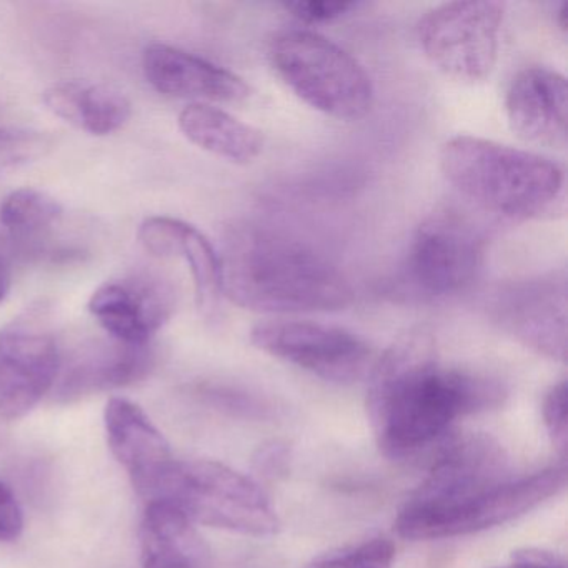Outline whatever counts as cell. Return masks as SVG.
Masks as SVG:
<instances>
[{"instance_id": "25", "label": "cell", "mask_w": 568, "mask_h": 568, "mask_svg": "<svg viewBox=\"0 0 568 568\" xmlns=\"http://www.w3.org/2000/svg\"><path fill=\"white\" fill-rule=\"evenodd\" d=\"M541 412L551 444L565 454L568 445L567 382L561 381L547 392Z\"/></svg>"}, {"instance_id": "10", "label": "cell", "mask_w": 568, "mask_h": 568, "mask_svg": "<svg viewBox=\"0 0 568 568\" xmlns=\"http://www.w3.org/2000/svg\"><path fill=\"white\" fill-rule=\"evenodd\" d=\"M251 342L265 354L335 384L361 381L371 367L372 348L354 332L312 321L261 322Z\"/></svg>"}, {"instance_id": "30", "label": "cell", "mask_w": 568, "mask_h": 568, "mask_svg": "<svg viewBox=\"0 0 568 568\" xmlns=\"http://www.w3.org/2000/svg\"><path fill=\"white\" fill-rule=\"evenodd\" d=\"M508 568H564L557 555L544 550H520L514 554L511 565Z\"/></svg>"}, {"instance_id": "13", "label": "cell", "mask_w": 568, "mask_h": 568, "mask_svg": "<svg viewBox=\"0 0 568 568\" xmlns=\"http://www.w3.org/2000/svg\"><path fill=\"white\" fill-rule=\"evenodd\" d=\"M155 365L151 344L134 345L115 341H92L79 347L68 361L62 358L54 398L72 404L92 395L129 387L144 381Z\"/></svg>"}, {"instance_id": "1", "label": "cell", "mask_w": 568, "mask_h": 568, "mask_svg": "<svg viewBox=\"0 0 568 568\" xmlns=\"http://www.w3.org/2000/svg\"><path fill=\"white\" fill-rule=\"evenodd\" d=\"M504 397L495 378L442 365L434 332L415 327L372 368L367 410L381 450L400 458L437 440L455 418L497 407Z\"/></svg>"}, {"instance_id": "6", "label": "cell", "mask_w": 568, "mask_h": 568, "mask_svg": "<svg viewBox=\"0 0 568 568\" xmlns=\"http://www.w3.org/2000/svg\"><path fill=\"white\" fill-rule=\"evenodd\" d=\"M508 462L494 438L471 434L452 442L430 474L398 511L395 530L422 540L427 528L454 508L507 481Z\"/></svg>"}, {"instance_id": "31", "label": "cell", "mask_w": 568, "mask_h": 568, "mask_svg": "<svg viewBox=\"0 0 568 568\" xmlns=\"http://www.w3.org/2000/svg\"><path fill=\"white\" fill-rule=\"evenodd\" d=\"M9 288H11V274H9L6 265L0 262V302L8 297Z\"/></svg>"}, {"instance_id": "16", "label": "cell", "mask_w": 568, "mask_h": 568, "mask_svg": "<svg viewBox=\"0 0 568 568\" xmlns=\"http://www.w3.org/2000/svg\"><path fill=\"white\" fill-rule=\"evenodd\" d=\"M505 114L511 131L537 148L565 149L568 135L567 79L554 69H521L508 85Z\"/></svg>"}, {"instance_id": "29", "label": "cell", "mask_w": 568, "mask_h": 568, "mask_svg": "<svg viewBox=\"0 0 568 568\" xmlns=\"http://www.w3.org/2000/svg\"><path fill=\"white\" fill-rule=\"evenodd\" d=\"M288 460H291V454H288L287 445L281 444V442H271V444L258 448L255 454V471L265 480H275L285 475Z\"/></svg>"}, {"instance_id": "24", "label": "cell", "mask_w": 568, "mask_h": 568, "mask_svg": "<svg viewBox=\"0 0 568 568\" xmlns=\"http://www.w3.org/2000/svg\"><path fill=\"white\" fill-rule=\"evenodd\" d=\"M395 547L387 538H372L355 547L328 554L311 568H390Z\"/></svg>"}, {"instance_id": "27", "label": "cell", "mask_w": 568, "mask_h": 568, "mask_svg": "<svg viewBox=\"0 0 568 568\" xmlns=\"http://www.w3.org/2000/svg\"><path fill=\"white\" fill-rule=\"evenodd\" d=\"M284 8L305 24H322L335 21L357 8L355 2H328V0H298L285 2Z\"/></svg>"}, {"instance_id": "8", "label": "cell", "mask_w": 568, "mask_h": 568, "mask_svg": "<svg viewBox=\"0 0 568 568\" xmlns=\"http://www.w3.org/2000/svg\"><path fill=\"white\" fill-rule=\"evenodd\" d=\"M484 261L485 241L480 232L454 212H437L412 235L404 261V281L422 297H452L475 284Z\"/></svg>"}, {"instance_id": "20", "label": "cell", "mask_w": 568, "mask_h": 568, "mask_svg": "<svg viewBox=\"0 0 568 568\" xmlns=\"http://www.w3.org/2000/svg\"><path fill=\"white\" fill-rule=\"evenodd\" d=\"M175 257L184 258L191 268L199 311L205 315L215 314L224 294H222L221 257L214 245L197 227L189 224Z\"/></svg>"}, {"instance_id": "21", "label": "cell", "mask_w": 568, "mask_h": 568, "mask_svg": "<svg viewBox=\"0 0 568 568\" xmlns=\"http://www.w3.org/2000/svg\"><path fill=\"white\" fill-rule=\"evenodd\" d=\"M64 207L58 199L39 189H19L0 204V224L16 237H32L58 224Z\"/></svg>"}, {"instance_id": "2", "label": "cell", "mask_w": 568, "mask_h": 568, "mask_svg": "<svg viewBox=\"0 0 568 568\" xmlns=\"http://www.w3.org/2000/svg\"><path fill=\"white\" fill-rule=\"evenodd\" d=\"M222 294L265 314L337 312L354 291L334 262L282 232L254 224L229 229L219 252Z\"/></svg>"}, {"instance_id": "18", "label": "cell", "mask_w": 568, "mask_h": 568, "mask_svg": "<svg viewBox=\"0 0 568 568\" xmlns=\"http://www.w3.org/2000/svg\"><path fill=\"white\" fill-rule=\"evenodd\" d=\"M179 129L202 151L235 164H248L264 149V135L258 129L211 104H189L179 114Z\"/></svg>"}, {"instance_id": "17", "label": "cell", "mask_w": 568, "mask_h": 568, "mask_svg": "<svg viewBox=\"0 0 568 568\" xmlns=\"http://www.w3.org/2000/svg\"><path fill=\"white\" fill-rule=\"evenodd\" d=\"M142 71L149 84L169 98L239 104L251 95L247 82L234 72L168 44L145 49Z\"/></svg>"}, {"instance_id": "15", "label": "cell", "mask_w": 568, "mask_h": 568, "mask_svg": "<svg viewBox=\"0 0 568 568\" xmlns=\"http://www.w3.org/2000/svg\"><path fill=\"white\" fill-rule=\"evenodd\" d=\"M88 307L109 337L148 345L174 314L175 297L159 278L128 277L102 284Z\"/></svg>"}, {"instance_id": "9", "label": "cell", "mask_w": 568, "mask_h": 568, "mask_svg": "<svg viewBox=\"0 0 568 568\" xmlns=\"http://www.w3.org/2000/svg\"><path fill=\"white\" fill-rule=\"evenodd\" d=\"M62 354L45 305H32L0 331V418L26 417L54 388Z\"/></svg>"}, {"instance_id": "22", "label": "cell", "mask_w": 568, "mask_h": 568, "mask_svg": "<svg viewBox=\"0 0 568 568\" xmlns=\"http://www.w3.org/2000/svg\"><path fill=\"white\" fill-rule=\"evenodd\" d=\"M131 115L132 104L124 92L112 85L82 82L74 128L102 138L124 128Z\"/></svg>"}, {"instance_id": "23", "label": "cell", "mask_w": 568, "mask_h": 568, "mask_svg": "<svg viewBox=\"0 0 568 568\" xmlns=\"http://www.w3.org/2000/svg\"><path fill=\"white\" fill-rule=\"evenodd\" d=\"M54 149L48 132L32 129H0V175L44 159Z\"/></svg>"}, {"instance_id": "5", "label": "cell", "mask_w": 568, "mask_h": 568, "mask_svg": "<svg viewBox=\"0 0 568 568\" xmlns=\"http://www.w3.org/2000/svg\"><path fill=\"white\" fill-rule=\"evenodd\" d=\"M159 501L174 505L192 525L248 537H271L281 527L258 484L214 460L175 462Z\"/></svg>"}, {"instance_id": "32", "label": "cell", "mask_w": 568, "mask_h": 568, "mask_svg": "<svg viewBox=\"0 0 568 568\" xmlns=\"http://www.w3.org/2000/svg\"><path fill=\"white\" fill-rule=\"evenodd\" d=\"M567 4L561 6L560 11H558V22H560V28L564 29V31H567Z\"/></svg>"}, {"instance_id": "28", "label": "cell", "mask_w": 568, "mask_h": 568, "mask_svg": "<svg viewBox=\"0 0 568 568\" xmlns=\"http://www.w3.org/2000/svg\"><path fill=\"white\" fill-rule=\"evenodd\" d=\"M24 514L14 491L0 480V541H12L22 534Z\"/></svg>"}, {"instance_id": "26", "label": "cell", "mask_w": 568, "mask_h": 568, "mask_svg": "<svg viewBox=\"0 0 568 568\" xmlns=\"http://www.w3.org/2000/svg\"><path fill=\"white\" fill-rule=\"evenodd\" d=\"M209 404L232 415L247 418H265L268 415V405L252 395L229 388L209 387L202 390Z\"/></svg>"}, {"instance_id": "3", "label": "cell", "mask_w": 568, "mask_h": 568, "mask_svg": "<svg viewBox=\"0 0 568 568\" xmlns=\"http://www.w3.org/2000/svg\"><path fill=\"white\" fill-rule=\"evenodd\" d=\"M444 178L477 207L508 219H538L565 191L557 162L474 135H457L440 151Z\"/></svg>"}, {"instance_id": "12", "label": "cell", "mask_w": 568, "mask_h": 568, "mask_svg": "<svg viewBox=\"0 0 568 568\" xmlns=\"http://www.w3.org/2000/svg\"><path fill=\"white\" fill-rule=\"evenodd\" d=\"M109 447L128 471L145 505L159 501L174 470L175 458L164 435L134 402L114 397L104 414Z\"/></svg>"}, {"instance_id": "4", "label": "cell", "mask_w": 568, "mask_h": 568, "mask_svg": "<svg viewBox=\"0 0 568 568\" xmlns=\"http://www.w3.org/2000/svg\"><path fill=\"white\" fill-rule=\"evenodd\" d=\"M268 58L285 85L322 114L358 121L374 105V85L364 65L317 32H281Z\"/></svg>"}, {"instance_id": "7", "label": "cell", "mask_w": 568, "mask_h": 568, "mask_svg": "<svg viewBox=\"0 0 568 568\" xmlns=\"http://www.w3.org/2000/svg\"><path fill=\"white\" fill-rule=\"evenodd\" d=\"M505 6L495 0L447 2L418 22L422 51L445 78L478 84L497 65Z\"/></svg>"}, {"instance_id": "11", "label": "cell", "mask_w": 568, "mask_h": 568, "mask_svg": "<svg viewBox=\"0 0 568 568\" xmlns=\"http://www.w3.org/2000/svg\"><path fill=\"white\" fill-rule=\"evenodd\" d=\"M495 324L525 347L567 361V277L540 275L505 285L490 304Z\"/></svg>"}, {"instance_id": "19", "label": "cell", "mask_w": 568, "mask_h": 568, "mask_svg": "<svg viewBox=\"0 0 568 568\" xmlns=\"http://www.w3.org/2000/svg\"><path fill=\"white\" fill-rule=\"evenodd\" d=\"M142 568H195L201 544L194 525L168 501L145 505L141 530Z\"/></svg>"}, {"instance_id": "14", "label": "cell", "mask_w": 568, "mask_h": 568, "mask_svg": "<svg viewBox=\"0 0 568 568\" xmlns=\"http://www.w3.org/2000/svg\"><path fill=\"white\" fill-rule=\"evenodd\" d=\"M567 481L565 467H550L504 484L465 501L445 514L425 531L424 540L460 537L507 524L557 495Z\"/></svg>"}]
</instances>
